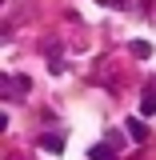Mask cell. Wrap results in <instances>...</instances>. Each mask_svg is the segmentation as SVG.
Here are the masks:
<instances>
[{"label": "cell", "instance_id": "1", "mask_svg": "<svg viewBox=\"0 0 156 160\" xmlns=\"http://www.w3.org/2000/svg\"><path fill=\"white\" fill-rule=\"evenodd\" d=\"M36 148H44V152H64V136L48 132V136H40V140H36Z\"/></svg>", "mask_w": 156, "mask_h": 160}, {"label": "cell", "instance_id": "6", "mask_svg": "<svg viewBox=\"0 0 156 160\" xmlns=\"http://www.w3.org/2000/svg\"><path fill=\"white\" fill-rule=\"evenodd\" d=\"M96 4H104V8H124V0H96Z\"/></svg>", "mask_w": 156, "mask_h": 160}, {"label": "cell", "instance_id": "5", "mask_svg": "<svg viewBox=\"0 0 156 160\" xmlns=\"http://www.w3.org/2000/svg\"><path fill=\"white\" fill-rule=\"evenodd\" d=\"M88 156H92V160H116V156H112V148H100V144L88 152Z\"/></svg>", "mask_w": 156, "mask_h": 160}, {"label": "cell", "instance_id": "7", "mask_svg": "<svg viewBox=\"0 0 156 160\" xmlns=\"http://www.w3.org/2000/svg\"><path fill=\"white\" fill-rule=\"evenodd\" d=\"M4 128H8V116H4V112H0V132H4Z\"/></svg>", "mask_w": 156, "mask_h": 160}, {"label": "cell", "instance_id": "8", "mask_svg": "<svg viewBox=\"0 0 156 160\" xmlns=\"http://www.w3.org/2000/svg\"><path fill=\"white\" fill-rule=\"evenodd\" d=\"M8 160H16V156H8Z\"/></svg>", "mask_w": 156, "mask_h": 160}, {"label": "cell", "instance_id": "2", "mask_svg": "<svg viewBox=\"0 0 156 160\" xmlns=\"http://www.w3.org/2000/svg\"><path fill=\"white\" fill-rule=\"evenodd\" d=\"M128 136L136 140V144H144V140H148V124H144V120H132V116H128Z\"/></svg>", "mask_w": 156, "mask_h": 160}, {"label": "cell", "instance_id": "4", "mask_svg": "<svg viewBox=\"0 0 156 160\" xmlns=\"http://www.w3.org/2000/svg\"><path fill=\"white\" fill-rule=\"evenodd\" d=\"M132 56H136V60H148V56H152V44H148V40H132Z\"/></svg>", "mask_w": 156, "mask_h": 160}, {"label": "cell", "instance_id": "3", "mask_svg": "<svg viewBox=\"0 0 156 160\" xmlns=\"http://www.w3.org/2000/svg\"><path fill=\"white\" fill-rule=\"evenodd\" d=\"M140 116H156V88H144V96H140Z\"/></svg>", "mask_w": 156, "mask_h": 160}]
</instances>
